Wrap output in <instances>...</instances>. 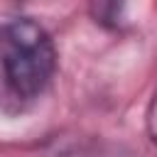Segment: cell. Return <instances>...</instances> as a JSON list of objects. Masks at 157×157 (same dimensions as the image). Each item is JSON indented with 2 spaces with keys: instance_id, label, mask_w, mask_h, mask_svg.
<instances>
[{
  "instance_id": "7a4b0ae2",
  "label": "cell",
  "mask_w": 157,
  "mask_h": 157,
  "mask_svg": "<svg viewBox=\"0 0 157 157\" xmlns=\"http://www.w3.org/2000/svg\"><path fill=\"white\" fill-rule=\"evenodd\" d=\"M145 128H147V137H150V140H152V145L157 147V83H155L152 96H150V103H147Z\"/></svg>"
},
{
  "instance_id": "6da1fadb",
  "label": "cell",
  "mask_w": 157,
  "mask_h": 157,
  "mask_svg": "<svg viewBox=\"0 0 157 157\" xmlns=\"http://www.w3.org/2000/svg\"><path fill=\"white\" fill-rule=\"evenodd\" d=\"M59 54L52 34L32 17H15L0 29V69L7 93L29 103L37 101L56 76Z\"/></svg>"
},
{
  "instance_id": "3957f363",
  "label": "cell",
  "mask_w": 157,
  "mask_h": 157,
  "mask_svg": "<svg viewBox=\"0 0 157 157\" xmlns=\"http://www.w3.org/2000/svg\"><path fill=\"white\" fill-rule=\"evenodd\" d=\"M118 2H120V0H98V10H101V15L113 17V15L118 12Z\"/></svg>"
}]
</instances>
